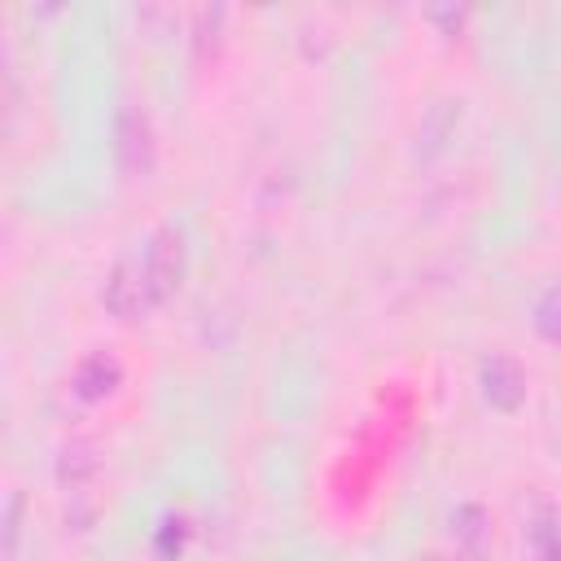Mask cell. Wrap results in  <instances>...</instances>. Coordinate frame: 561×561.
Listing matches in <instances>:
<instances>
[{
    "mask_svg": "<svg viewBox=\"0 0 561 561\" xmlns=\"http://www.w3.org/2000/svg\"><path fill=\"white\" fill-rule=\"evenodd\" d=\"M114 167L123 180H149L158 167V131L145 105H118L114 114Z\"/></svg>",
    "mask_w": 561,
    "mask_h": 561,
    "instance_id": "1",
    "label": "cell"
},
{
    "mask_svg": "<svg viewBox=\"0 0 561 561\" xmlns=\"http://www.w3.org/2000/svg\"><path fill=\"white\" fill-rule=\"evenodd\" d=\"M145 280H149V294H153V307H162L180 285H184V272H188V241L175 224H162L149 232L145 250Z\"/></svg>",
    "mask_w": 561,
    "mask_h": 561,
    "instance_id": "2",
    "label": "cell"
},
{
    "mask_svg": "<svg viewBox=\"0 0 561 561\" xmlns=\"http://www.w3.org/2000/svg\"><path fill=\"white\" fill-rule=\"evenodd\" d=\"M101 307H105L114 320H127V324L153 311V294H149V280H145V259H140V250L123 254V259L110 267L105 285H101Z\"/></svg>",
    "mask_w": 561,
    "mask_h": 561,
    "instance_id": "3",
    "label": "cell"
},
{
    "mask_svg": "<svg viewBox=\"0 0 561 561\" xmlns=\"http://www.w3.org/2000/svg\"><path fill=\"white\" fill-rule=\"evenodd\" d=\"M478 386L495 412H517L526 403V368H522V359H513L504 351H495L478 364Z\"/></svg>",
    "mask_w": 561,
    "mask_h": 561,
    "instance_id": "4",
    "label": "cell"
},
{
    "mask_svg": "<svg viewBox=\"0 0 561 561\" xmlns=\"http://www.w3.org/2000/svg\"><path fill=\"white\" fill-rule=\"evenodd\" d=\"M53 473H57V486H61L66 495L92 491V482H96V473H101V447H96L92 438H83V434L66 438V443L57 447Z\"/></svg>",
    "mask_w": 561,
    "mask_h": 561,
    "instance_id": "5",
    "label": "cell"
},
{
    "mask_svg": "<svg viewBox=\"0 0 561 561\" xmlns=\"http://www.w3.org/2000/svg\"><path fill=\"white\" fill-rule=\"evenodd\" d=\"M70 386H75V394H79L83 403H101V399H110V394L123 386V364H118L110 351H88V355L75 364Z\"/></svg>",
    "mask_w": 561,
    "mask_h": 561,
    "instance_id": "6",
    "label": "cell"
},
{
    "mask_svg": "<svg viewBox=\"0 0 561 561\" xmlns=\"http://www.w3.org/2000/svg\"><path fill=\"white\" fill-rule=\"evenodd\" d=\"M456 123H460V101H451V96L430 101L421 114V127H416V162H434L447 149V140L456 136Z\"/></svg>",
    "mask_w": 561,
    "mask_h": 561,
    "instance_id": "7",
    "label": "cell"
},
{
    "mask_svg": "<svg viewBox=\"0 0 561 561\" xmlns=\"http://www.w3.org/2000/svg\"><path fill=\"white\" fill-rule=\"evenodd\" d=\"M526 548L530 561H561V513L552 504H535L526 517Z\"/></svg>",
    "mask_w": 561,
    "mask_h": 561,
    "instance_id": "8",
    "label": "cell"
},
{
    "mask_svg": "<svg viewBox=\"0 0 561 561\" xmlns=\"http://www.w3.org/2000/svg\"><path fill=\"white\" fill-rule=\"evenodd\" d=\"M451 535H456V543L460 548H469V552H482L486 548V539H491V517H486V508L482 504H460L456 513H451Z\"/></svg>",
    "mask_w": 561,
    "mask_h": 561,
    "instance_id": "9",
    "label": "cell"
},
{
    "mask_svg": "<svg viewBox=\"0 0 561 561\" xmlns=\"http://www.w3.org/2000/svg\"><path fill=\"white\" fill-rule=\"evenodd\" d=\"M530 324L543 342L561 346V280H552L539 298H535V311H530Z\"/></svg>",
    "mask_w": 561,
    "mask_h": 561,
    "instance_id": "10",
    "label": "cell"
},
{
    "mask_svg": "<svg viewBox=\"0 0 561 561\" xmlns=\"http://www.w3.org/2000/svg\"><path fill=\"white\" fill-rule=\"evenodd\" d=\"M219 26H224V4H202L197 13H193V48H197V57H206V53H215L219 48Z\"/></svg>",
    "mask_w": 561,
    "mask_h": 561,
    "instance_id": "11",
    "label": "cell"
},
{
    "mask_svg": "<svg viewBox=\"0 0 561 561\" xmlns=\"http://www.w3.org/2000/svg\"><path fill=\"white\" fill-rule=\"evenodd\" d=\"M22 508H26V495L13 486V491L4 495V539H0L4 561H13V557H18V543H22Z\"/></svg>",
    "mask_w": 561,
    "mask_h": 561,
    "instance_id": "12",
    "label": "cell"
},
{
    "mask_svg": "<svg viewBox=\"0 0 561 561\" xmlns=\"http://www.w3.org/2000/svg\"><path fill=\"white\" fill-rule=\"evenodd\" d=\"M430 18H434V22H451V31H456V26L465 22V9H430Z\"/></svg>",
    "mask_w": 561,
    "mask_h": 561,
    "instance_id": "13",
    "label": "cell"
},
{
    "mask_svg": "<svg viewBox=\"0 0 561 561\" xmlns=\"http://www.w3.org/2000/svg\"><path fill=\"white\" fill-rule=\"evenodd\" d=\"M421 561H460V557H451V552H425Z\"/></svg>",
    "mask_w": 561,
    "mask_h": 561,
    "instance_id": "14",
    "label": "cell"
}]
</instances>
